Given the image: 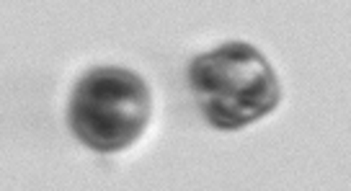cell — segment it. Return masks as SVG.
Returning <instances> with one entry per match:
<instances>
[{
	"instance_id": "obj_2",
	"label": "cell",
	"mask_w": 351,
	"mask_h": 191,
	"mask_svg": "<svg viewBox=\"0 0 351 191\" xmlns=\"http://www.w3.org/2000/svg\"><path fill=\"white\" fill-rule=\"evenodd\" d=\"M153 114L150 88L137 73L114 65L93 68L70 96V129L96 153H119L134 145Z\"/></svg>"
},
{
	"instance_id": "obj_1",
	"label": "cell",
	"mask_w": 351,
	"mask_h": 191,
	"mask_svg": "<svg viewBox=\"0 0 351 191\" xmlns=\"http://www.w3.org/2000/svg\"><path fill=\"white\" fill-rule=\"evenodd\" d=\"M189 88L215 129L235 132L274 112L282 86L269 60L245 42H225L189 65Z\"/></svg>"
}]
</instances>
